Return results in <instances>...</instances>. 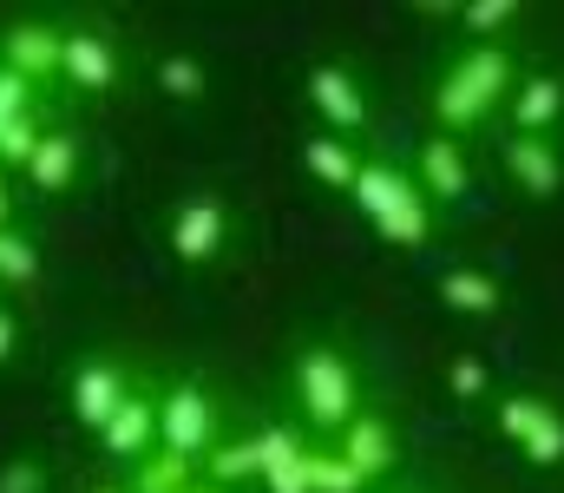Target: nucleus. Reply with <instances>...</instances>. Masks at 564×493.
I'll return each mask as SVG.
<instances>
[{
	"label": "nucleus",
	"instance_id": "1",
	"mask_svg": "<svg viewBox=\"0 0 564 493\" xmlns=\"http://www.w3.org/2000/svg\"><path fill=\"white\" fill-rule=\"evenodd\" d=\"M512 93V60L506 46H473L466 60H453L433 86V119L446 132H473L479 119H492V106Z\"/></svg>",
	"mask_w": 564,
	"mask_h": 493
},
{
	"label": "nucleus",
	"instance_id": "2",
	"mask_svg": "<svg viewBox=\"0 0 564 493\" xmlns=\"http://www.w3.org/2000/svg\"><path fill=\"white\" fill-rule=\"evenodd\" d=\"M295 388H302V408H308V428L322 435H341L355 415H361V388H355V368L341 349H302L295 362Z\"/></svg>",
	"mask_w": 564,
	"mask_h": 493
},
{
	"label": "nucleus",
	"instance_id": "3",
	"mask_svg": "<svg viewBox=\"0 0 564 493\" xmlns=\"http://www.w3.org/2000/svg\"><path fill=\"white\" fill-rule=\"evenodd\" d=\"M158 448H171V454H184V461H197V454L217 448V408H210V395H204L197 382H177V388L158 401Z\"/></svg>",
	"mask_w": 564,
	"mask_h": 493
},
{
	"label": "nucleus",
	"instance_id": "4",
	"mask_svg": "<svg viewBox=\"0 0 564 493\" xmlns=\"http://www.w3.org/2000/svg\"><path fill=\"white\" fill-rule=\"evenodd\" d=\"M224 237H230V211H224L217 191H197V197H184L171 211V250H177V264H191V270L210 264L224 250Z\"/></svg>",
	"mask_w": 564,
	"mask_h": 493
},
{
	"label": "nucleus",
	"instance_id": "5",
	"mask_svg": "<svg viewBox=\"0 0 564 493\" xmlns=\"http://www.w3.org/2000/svg\"><path fill=\"white\" fill-rule=\"evenodd\" d=\"M499 428L525 448V461H539V468H558L564 461V415L552 401H539V395H506V401H499Z\"/></svg>",
	"mask_w": 564,
	"mask_h": 493
},
{
	"label": "nucleus",
	"instance_id": "6",
	"mask_svg": "<svg viewBox=\"0 0 564 493\" xmlns=\"http://www.w3.org/2000/svg\"><path fill=\"white\" fill-rule=\"evenodd\" d=\"M59 53H66V33H53V26H40V20H20V26H7V40H0V66L20 73L26 86L53 79V73H59Z\"/></svg>",
	"mask_w": 564,
	"mask_h": 493
},
{
	"label": "nucleus",
	"instance_id": "7",
	"mask_svg": "<svg viewBox=\"0 0 564 493\" xmlns=\"http://www.w3.org/2000/svg\"><path fill=\"white\" fill-rule=\"evenodd\" d=\"M126 395H132V382H126L119 362H86V368L73 375V421L99 435V428L126 408Z\"/></svg>",
	"mask_w": 564,
	"mask_h": 493
},
{
	"label": "nucleus",
	"instance_id": "8",
	"mask_svg": "<svg viewBox=\"0 0 564 493\" xmlns=\"http://www.w3.org/2000/svg\"><path fill=\"white\" fill-rule=\"evenodd\" d=\"M499 159L512 171V184L525 191V197H558L564 191V159L552 139H532V132H512L506 146H499Z\"/></svg>",
	"mask_w": 564,
	"mask_h": 493
},
{
	"label": "nucleus",
	"instance_id": "9",
	"mask_svg": "<svg viewBox=\"0 0 564 493\" xmlns=\"http://www.w3.org/2000/svg\"><path fill=\"white\" fill-rule=\"evenodd\" d=\"M308 99H315V112L328 119L335 139H348V132L368 126V99H361L355 73H341V66H315V73H308Z\"/></svg>",
	"mask_w": 564,
	"mask_h": 493
},
{
	"label": "nucleus",
	"instance_id": "10",
	"mask_svg": "<svg viewBox=\"0 0 564 493\" xmlns=\"http://www.w3.org/2000/svg\"><path fill=\"white\" fill-rule=\"evenodd\" d=\"M99 441H106V454H112V461H144V454L158 448V401H151L144 388H132V395H126V408L99 428Z\"/></svg>",
	"mask_w": 564,
	"mask_h": 493
},
{
	"label": "nucleus",
	"instance_id": "11",
	"mask_svg": "<svg viewBox=\"0 0 564 493\" xmlns=\"http://www.w3.org/2000/svg\"><path fill=\"white\" fill-rule=\"evenodd\" d=\"M335 454H341L361 481H381V474L394 468V428H388L381 415H355V421L335 435Z\"/></svg>",
	"mask_w": 564,
	"mask_h": 493
},
{
	"label": "nucleus",
	"instance_id": "12",
	"mask_svg": "<svg viewBox=\"0 0 564 493\" xmlns=\"http://www.w3.org/2000/svg\"><path fill=\"white\" fill-rule=\"evenodd\" d=\"M59 73H66L79 93H112V79H119V53H112V40H99V33H66Z\"/></svg>",
	"mask_w": 564,
	"mask_h": 493
},
{
	"label": "nucleus",
	"instance_id": "13",
	"mask_svg": "<svg viewBox=\"0 0 564 493\" xmlns=\"http://www.w3.org/2000/svg\"><path fill=\"white\" fill-rule=\"evenodd\" d=\"M73 178H79V139L73 132H46L40 152L26 159V184L40 197H59V191H73Z\"/></svg>",
	"mask_w": 564,
	"mask_h": 493
},
{
	"label": "nucleus",
	"instance_id": "14",
	"mask_svg": "<svg viewBox=\"0 0 564 493\" xmlns=\"http://www.w3.org/2000/svg\"><path fill=\"white\" fill-rule=\"evenodd\" d=\"M466 184H473L466 152H459L446 132H440V139H426V146H421V191H426V197L453 204V197H466Z\"/></svg>",
	"mask_w": 564,
	"mask_h": 493
},
{
	"label": "nucleus",
	"instance_id": "15",
	"mask_svg": "<svg viewBox=\"0 0 564 493\" xmlns=\"http://www.w3.org/2000/svg\"><path fill=\"white\" fill-rule=\"evenodd\" d=\"M440 303L459 310V317H499L506 290H499V277H486V270H446V277H440Z\"/></svg>",
	"mask_w": 564,
	"mask_h": 493
},
{
	"label": "nucleus",
	"instance_id": "16",
	"mask_svg": "<svg viewBox=\"0 0 564 493\" xmlns=\"http://www.w3.org/2000/svg\"><path fill=\"white\" fill-rule=\"evenodd\" d=\"M558 112H564V86H558V79H545V73H539V79H525V86L512 93V126H519V132H532V139H545V132L558 126Z\"/></svg>",
	"mask_w": 564,
	"mask_h": 493
},
{
	"label": "nucleus",
	"instance_id": "17",
	"mask_svg": "<svg viewBox=\"0 0 564 493\" xmlns=\"http://www.w3.org/2000/svg\"><path fill=\"white\" fill-rule=\"evenodd\" d=\"M375 231H381V244H394V250H421L426 231H433V211H426V191L414 184L394 211H381L375 217Z\"/></svg>",
	"mask_w": 564,
	"mask_h": 493
},
{
	"label": "nucleus",
	"instance_id": "18",
	"mask_svg": "<svg viewBox=\"0 0 564 493\" xmlns=\"http://www.w3.org/2000/svg\"><path fill=\"white\" fill-rule=\"evenodd\" d=\"M408 191H414V178H408V171H394V164H381V159H361V178H355V204L368 211V224H375L381 211H394Z\"/></svg>",
	"mask_w": 564,
	"mask_h": 493
},
{
	"label": "nucleus",
	"instance_id": "19",
	"mask_svg": "<svg viewBox=\"0 0 564 493\" xmlns=\"http://www.w3.org/2000/svg\"><path fill=\"white\" fill-rule=\"evenodd\" d=\"M302 164H308L322 184H335V191H355V178H361L355 146H348V139H335V132H315V139L302 146Z\"/></svg>",
	"mask_w": 564,
	"mask_h": 493
},
{
	"label": "nucleus",
	"instance_id": "20",
	"mask_svg": "<svg viewBox=\"0 0 564 493\" xmlns=\"http://www.w3.org/2000/svg\"><path fill=\"white\" fill-rule=\"evenodd\" d=\"M204 481L210 487H243V481H263V454H257V435L250 441H217L210 461H204Z\"/></svg>",
	"mask_w": 564,
	"mask_h": 493
},
{
	"label": "nucleus",
	"instance_id": "21",
	"mask_svg": "<svg viewBox=\"0 0 564 493\" xmlns=\"http://www.w3.org/2000/svg\"><path fill=\"white\" fill-rule=\"evenodd\" d=\"M184 487H197V461H184V454H171V448H151L139 461L132 493H184Z\"/></svg>",
	"mask_w": 564,
	"mask_h": 493
},
{
	"label": "nucleus",
	"instance_id": "22",
	"mask_svg": "<svg viewBox=\"0 0 564 493\" xmlns=\"http://www.w3.org/2000/svg\"><path fill=\"white\" fill-rule=\"evenodd\" d=\"M302 474H308V493H361L368 487L335 448H308V454H302Z\"/></svg>",
	"mask_w": 564,
	"mask_h": 493
},
{
	"label": "nucleus",
	"instance_id": "23",
	"mask_svg": "<svg viewBox=\"0 0 564 493\" xmlns=\"http://www.w3.org/2000/svg\"><path fill=\"white\" fill-rule=\"evenodd\" d=\"M40 277V244L26 231H0V283H33Z\"/></svg>",
	"mask_w": 564,
	"mask_h": 493
},
{
	"label": "nucleus",
	"instance_id": "24",
	"mask_svg": "<svg viewBox=\"0 0 564 493\" xmlns=\"http://www.w3.org/2000/svg\"><path fill=\"white\" fill-rule=\"evenodd\" d=\"M158 86H164L171 99H184V106L210 93V79H204V66H197L191 53H171V60H158Z\"/></svg>",
	"mask_w": 564,
	"mask_h": 493
},
{
	"label": "nucleus",
	"instance_id": "25",
	"mask_svg": "<svg viewBox=\"0 0 564 493\" xmlns=\"http://www.w3.org/2000/svg\"><path fill=\"white\" fill-rule=\"evenodd\" d=\"M40 119L26 112V119H13V126H0V171H26V159L40 152Z\"/></svg>",
	"mask_w": 564,
	"mask_h": 493
},
{
	"label": "nucleus",
	"instance_id": "26",
	"mask_svg": "<svg viewBox=\"0 0 564 493\" xmlns=\"http://www.w3.org/2000/svg\"><path fill=\"white\" fill-rule=\"evenodd\" d=\"M459 20H466L473 33H506V26L519 20V7H512V0H473V7H459Z\"/></svg>",
	"mask_w": 564,
	"mask_h": 493
},
{
	"label": "nucleus",
	"instance_id": "27",
	"mask_svg": "<svg viewBox=\"0 0 564 493\" xmlns=\"http://www.w3.org/2000/svg\"><path fill=\"white\" fill-rule=\"evenodd\" d=\"M26 112H33V86L0 66V126H13V119H26Z\"/></svg>",
	"mask_w": 564,
	"mask_h": 493
},
{
	"label": "nucleus",
	"instance_id": "28",
	"mask_svg": "<svg viewBox=\"0 0 564 493\" xmlns=\"http://www.w3.org/2000/svg\"><path fill=\"white\" fill-rule=\"evenodd\" d=\"M446 382H453L459 401H479V395H486V362H479V355H459V362L446 368Z\"/></svg>",
	"mask_w": 564,
	"mask_h": 493
},
{
	"label": "nucleus",
	"instance_id": "29",
	"mask_svg": "<svg viewBox=\"0 0 564 493\" xmlns=\"http://www.w3.org/2000/svg\"><path fill=\"white\" fill-rule=\"evenodd\" d=\"M0 493H46V468L40 461H7L0 468Z\"/></svg>",
	"mask_w": 564,
	"mask_h": 493
},
{
	"label": "nucleus",
	"instance_id": "30",
	"mask_svg": "<svg viewBox=\"0 0 564 493\" xmlns=\"http://www.w3.org/2000/svg\"><path fill=\"white\" fill-rule=\"evenodd\" d=\"M263 487L270 493H308V474H302V461H289V468H270V474H263Z\"/></svg>",
	"mask_w": 564,
	"mask_h": 493
},
{
	"label": "nucleus",
	"instance_id": "31",
	"mask_svg": "<svg viewBox=\"0 0 564 493\" xmlns=\"http://www.w3.org/2000/svg\"><path fill=\"white\" fill-rule=\"evenodd\" d=\"M13 349H20V317H13V310H0V362H7Z\"/></svg>",
	"mask_w": 564,
	"mask_h": 493
},
{
	"label": "nucleus",
	"instance_id": "32",
	"mask_svg": "<svg viewBox=\"0 0 564 493\" xmlns=\"http://www.w3.org/2000/svg\"><path fill=\"white\" fill-rule=\"evenodd\" d=\"M0 231H13V184H7V171H0Z\"/></svg>",
	"mask_w": 564,
	"mask_h": 493
},
{
	"label": "nucleus",
	"instance_id": "33",
	"mask_svg": "<svg viewBox=\"0 0 564 493\" xmlns=\"http://www.w3.org/2000/svg\"><path fill=\"white\" fill-rule=\"evenodd\" d=\"M184 493H230V487H210V481H204V487H184Z\"/></svg>",
	"mask_w": 564,
	"mask_h": 493
},
{
	"label": "nucleus",
	"instance_id": "34",
	"mask_svg": "<svg viewBox=\"0 0 564 493\" xmlns=\"http://www.w3.org/2000/svg\"><path fill=\"white\" fill-rule=\"evenodd\" d=\"M93 493H126V487H93Z\"/></svg>",
	"mask_w": 564,
	"mask_h": 493
}]
</instances>
